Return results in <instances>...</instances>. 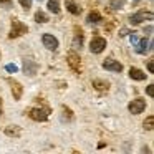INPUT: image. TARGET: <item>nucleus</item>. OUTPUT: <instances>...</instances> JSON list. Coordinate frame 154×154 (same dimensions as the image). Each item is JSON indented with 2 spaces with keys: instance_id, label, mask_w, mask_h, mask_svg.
I'll return each mask as SVG.
<instances>
[{
  "instance_id": "obj_1",
  "label": "nucleus",
  "mask_w": 154,
  "mask_h": 154,
  "mask_svg": "<svg viewBox=\"0 0 154 154\" xmlns=\"http://www.w3.org/2000/svg\"><path fill=\"white\" fill-rule=\"evenodd\" d=\"M51 109L48 106H35V108H30L27 109V114L30 119L33 121H47L48 116H50Z\"/></svg>"
},
{
  "instance_id": "obj_2",
  "label": "nucleus",
  "mask_w": 154,
  "mask_h": 154,
  "mask_svg": "<svg viewBox=\"0 0 154 154\" xmlns=\"http://www.w3.org/2000/svg\"><path fill=\"white\" fill-rule=\"evenodd\" d=\"M27 32H28V27L23 22H20L18 18H12V27H10V32H8V38H10V40L22 37V35H25Z\"/></svg>"
},
{
  "instance_id": "obj_3",
  "label": "nucleus",
  "mask_w": 154,
  "mask_h": 154,
  "mask_svg": "<svg viewBox=\"0 0 154 154\" xmlns=\"http://www.w3.org/2000/svg\"><path fill=\"white\" fill-rule=\"evenodd\" d=\"M104 48H106V40H104L103 37H100V35H94L90 42V51L98 55V53H101Z\"/></svg>"
},
{
  "instance_id": "obj_4",
  "label": "nucleus",
  "mask_w": 154,
  "mask_h": 154,
  "mask_svg": "<svg viewBox=\"0 0 154 154\" xmlns=\"http://www.w3.org/2000/svg\"><path fill=\"white\" fill-rule=\"evenodd\" d=\"M42 43H43V47L47 48V50H50V51H55V50H58V38L55 37V35H51V33H43L42 35Z\"/></svg>"
},
{
  "instance_id": "obj_5",
  "label": "nucleus",
  "mask_w": 154,
  "mask_h": 154,
  "mask_svg": "<svg viewBox=\"0 0 154 154\" xmlns=\"http://www.w3.org/2000/svg\"><path fill=\"white\" fill-rule=\"evenodd\" d=\"M128 109H129L131 114H141L144 109H146V100L136 98V100H133L129 104H128Z\"/></svg>"
},
{
  "instance_id": "obj_6",
  "label": "nucleus",
  "mask_w": 154,
  "mask_h": 154,
  "mask_svg": "<svg viewBox=\"0 0 154 154\" xmlns=\"http://www.w3.org/2000/svg\"><path fill=\"white\" fill-rule=\"evenodd\" d=\"M152 20V12H137L129 17V22L133 25H139L143 22H151Z\"/></svg>"
},
{
  "instance_id": "obj_7",
  "label": "nucleus",
  "mask_w": 154,
  "mask_h": 154,
  "mask_svg": "<svg viewBox=\"0 0 154 154\" xmlns=\"http://www.w3.org/2000/svg\"><path fill=\"white\" fill-rule=\"evenodd\" d=\"M101 66L108 71H114V73H121V71H123V63H119V61L114 60V58H106Z\"/></svg>"
},
{
  "instance_id": "obj_8",
  "label": "nucleus",
  "mask_w": 154,
  "mask_h": 154,
  "mask_svg": "<svg viewBox=\"0 0 154 154\" xmlns=\"http://www.w3.org/2000/svg\"><path fill=\"white\" fill-rule=\"evenodd\" d=\"M66 61H68L70 68L75 71V73H80L81 71V58H80V55H76L75 51H71V53L66 57Z\"/></svg>"
},
{
  "instance_id": "obj_9",
  "label": "nucleus",
  "mask_w": 154,
  "mask_h": 154,
  "mask_svg": "<svg viewBox=\"0 0 154 154\" xmlns=\"http://www.w3.org/2000/svg\"><path fill=\"white\" fill-rule=\"evenodd\" d=\"M8 85H10V90H12V96H14L15 101L22 100V94H23V88L18 81L15 80H8Z\"/></svg>"
},
{
  "instance_id": "obj_10",
  "label": "nucleus",
  "mask_w": 154,
  "mask_h": 154,
  "mask_svg": "<svg viewBox=\"0 0 154 154\" xmlns=\"http://www.w3.org/2000/svg\"><path fill=\"white\" fill-rule=\"evenodd\" d=\"M23 71L27 75H30V76H35L37 75V71H38V65H37V61H33V60H25L23 61Z\"/></svg>"
},
{
  "instance_id": "obj_11",
  "label": "nucleus",
  "mask_w": 154,
  "mask_h": 154,
  "mask_svg": "<svg viewBox=\"0 0 154 154\" xmlns=\"http://www.w3.org/2000/svg\"><path fill=\"white\" fill-rule=\"evenodd\" d=\"M4 133L7 134V136H10V137H20L22 128L17 126V124H10V126H7V128L4 129Z\"/></svg>"
},
{
  "instance_id": "obj_12",
  "label": "nucleus",
  "mask_w": 154,
  "mask_h": 154,
  "mask_svg": "<svg viewBox=\"0 0 154 154\" xmlns=\"http://www.w3.org/2000/svg\"><path fill=\"white\" fill-rule=\"evenodd\" d=\"M73 47H75V48H81V47H83V30H81L80 27H75Z\"/></svg>"
},
{
  "instance_id": "obj_13",
  "label": "nucleus",
  "mask_w": 154,
  "mask_h": 154,
  "mask_svg": "<svg viewBox=\"0 0 154 154\" xmlns=\"http://www.w3.org/2000/svg\"><path fill=\"white\" fill-rule=\"evenodd\" d=\"M129 76L136 81H144L147 75L144 73L143 70H139V68H129Z\"/></svg>"
},
{
  "instance_id": "obj_14",
  "label": "nucleus",
  "mask_w": 154,
  "mask_h": 154,
  "mask_svg": "<svg viewBox=\"0 0 154 154\" xmlns=\"http://www.w3.org/2000/svg\"><path fill=\"white\" fill-rule=\"evenodd\" d=\"M93 88L96 91H100V93H103V91L109 90V83L106 80H93Z\"/></svg>"
},
{
  "instance_id": "obj_15",
  "label": "nucleus",
  "mask_w": 154,
  "mask_h": 154,
  "mask_svg": "<svg viewBox=\"0 0 154 154\" xmlns=\"http://www.w3.org/2000/svg\"><path fill=\"white\" fill-rule=\"evenodd\" d=\"M65 5H66V10L70 12L71 15H80L81 14V8L75 4L73 0H66V2H65Z\"/></svg>"
},
{
  "instance_id": "obj_16",
  "label": "nucleus",
  "mask_w": 154,
  "mask_h": 154,
  "mask_svg": "<svg viewBox=\"0 0 154 154\" xmlns=\"http://www.w3.org/2000/svg\"><path fill=\"white\" fill-rule=\"evenodd\" d=\"M136 51H137V53H139V55H144V53H146V51H149V48H147V47H149V40H147V38H143V40H141V42H137V43H136Z\"/></svg>"
},
{
  "instance_id": "obj_17",
  "label": "nucleus",
  "mask_w": 154,
  "mask_h": 154,
  "mask_svg": "<svg viewBox=\"0 0 154 154\" xmlns=\"http://www.w3.org/2000/svg\"><path fill=\"white\" fill-rule=\"evenodd\" d=\"M86 22H88V23H100V22H103V17L100 15V12L93 10V12H90V14H88Z\"/></svg>"
},
{
  "instance_id": "obj_18",
  "label": "nucleus",
  "mask_w": 154,
  "mask_h": 154,
  "mask_svg": "<svg viewBox=\"0 0 154 154\" xmlns=\"http://www.w3.org/2000/svg\"><path fill=\"white\" fill-rule=\"evenodd\" d=\"M35 22H37V23H48V22H50V17H48L43 10H38L37 14H35Z\"/></svg>"
},
{
  "instance_id": "obj_19",
  "label": "nucleus",
  "mask_w": 154,
  "mask_h": 154,
  "mask_svg": "<svg viewBox=\"0 0 154 154\" xmlns=\"http://www.w3.org/2000/svg\"><path fill=\"white\" fill-rule=\"evenodd\" d=\"M47 8L51 14H60V2H58V0H48Z\"/></svg>"
},
{
  "instance_id": "obj_20",
  "label": "nucleus",
  "mask_w": 154,
  "mask_h": 154,
  "mask_svg": "<svg viewBox=\"0 0 154 154\" xmlns=\"http://www.w3.org/2000/svg\"><path fill=\"white\" fill-rule=\"evenodd\" d=\"M123 5H124V0H111L108 7L111 10H119V8H123Z\"/></svg>"
},
{
  "instance_id": "obj_21",
  "label": "nucleus",
  "mask_w": 154,
  "mask_h": 154,
  "mask_svg": "<svg viewBox=\"0 0 154 154\" xmlns=\"http://www.w3.org/2000/svg\"><path fill=\"white\" fill-rule=\"evenodd\" d=\"M143 126H144V129H146V131H152V128H154V116H147L146 121L143 123Z\"/></svg>"
},
{
  "instance_id": "obj_22",
  "label": "nucleus",
  "mask_w": 154,
  "mask_h": 154,
  "mask_svg": "<svg viewBox=\"0 0 154 154\" xmlns=\"http://www.w3.org/2000/svg\"><path fill=\"white\" fill-rule=\"evenodd\" d=\"M0 7L5 8V10H10L14 7V4H12V0H0Z\"/></svg>"
},
{
  "instance_id": "obj_23",
  "label": "nucleus",
  "mask_w": 154,
  "mask_h": 154,
  "mask_svg": "<svg viewBox=\"0 0 154 154\" xmlns=\"http://www.w3.org/2000/svg\"><path fill=\"white\" fill-rule=\"evenodd\" d=\"M18 2H20V5L23 7L25 12H28L32 8V0H18Z\"/></svg>"
},
{
  "instance_id": "obj_24",
  "label": "nucleus",
  "mask_w": 154,
  "mask_h": 154,
  "mask_svg": "<svg viewBox=\"0 0 154 154\" xmlns=\"http://www.w3.org/2000/svg\"><path fill=\"white\" fill-rule=\"evenodd\" d=\"M5 70H7L8 73H17L18 66H17V65H14V63H10V65H7V66H5Z\"/></svg>"
},
{
  "instance_id": "obj_25",
  "label": "nucleus",
  "mask_w": 154,
  "mask_h": 154,
  "mask_svg": "<svg viewBox=\"0 0 154 154\" xmlns=\"http://www.w3.org/2000/svg\"><path fill=\"white\" fill-rule=\"evenodd\" d=\"M146 93H147V94H149V96H151V98H152V96H154V85H149V86H147V88H146Z\"/></svg>"
},
{
  "instance_id": "obj_26",
  "label": "nucleus",
  "mask_w": 154,
  "mask_h": 154,
  "mask_svg": "<svg viewBox=\"0 0 154 154\" xmlns=\"http://www.w3.org/2000/svg\"><path fill=\"white\" fill-rule=\"evenodd\" d=\"M147 70H149V73H152V71H154V63H152V60L147 63Z\"/></svg>"
},
{
  "instance_id": "obj_27",
  "label": "nucleus",
  "mask_w": 154,
  "mask_h": 154,
  "mask_svg": "<svg viewBox=\"0 0 154 154\" xmlns=\"http://www.w3.org/2000/svg\"><path fill=\"white\" fill-rule=\"evenodd\" d=\"M137 42H139V40H137V37H136V35H131V43H133V45H136L137 43Z\"/></svg>"
},
{
  "instance_id": "obj_28",
  "label": "nucleus",
  "mask_w": 154,
  "mask_h": 154,
  "mask_svg": "<svg viewBox=\"0 0 154 154\" xmlns=\"http://www.w3.org/2000/svg\"><path fill=\"white\" fill-rule=\"evenodd\" d=\"M119 33H121V35H119V37H126V35H128V33H129V32H128V30H126V28H123V30H121V32H119Z\"/></svg>"
},
{
  "instance_id": "obj_29",
  "label": "nucleus",
  "mask_w": 154,
  "mask_h": 154,
  "mask_svg": "<svg viewBox=\"0 0 154 154\" xmlns=\"http://www.w3.org/2000/svg\"><path fill=\"white\" fill-rule=\"evenodd\" d=\"M2 104L4 103H2V98H0V116H2Z\"/></svg>"
},
{
  "instance_id": "obj_30",
  "label": "nucleus",
  "mask_w": 154,
  "mask_h": 154,
  "mask_svg": "<svg viewBox=\"0 0 154 154\" xmlns=\"http://www.w3.org/2000/svg\"><path fill=\"white\" fill-rule=\"evenodd\" d=\"M134 2H137V0H134Z\"/></svg>"
}]
</instances>
